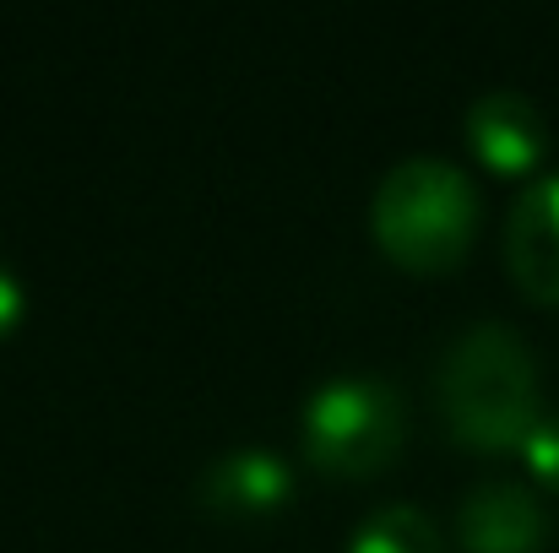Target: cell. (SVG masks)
Masks as SVG:
<instances>
[{"instance_id": "obj_9", "label": "cell", "mask_w": 559, "mask_h": 553, "mask_svg": "<svg viewBox=\"0 0 559 553\" xmlns=\"http://www.w3.org/2000/svg\"><path fill=\"white\" fill-rule=\"evenodd\" d=\"M522 461H527L533 483H544L549 494H559V412H544L533 423V434L522 440Z\"/></svg>"}, {"instance_id": "obj_4", "label": "cell", "mask_w": 559, "mask_h": 553, "mask_svg": "<svg viewBox=\"0 0 559 553\" xmlns=\"http://www.w3.org/2000/svg\"><path fill=\"white\" fill-rule=\"evenodd\" d=\"M456 538L467 553H544L555 538V516L527 483L484 478L456 505Z\"/></svg>"}, {"instance_id": "obj_3", "label": "cell", "mask_w": 559, "mask_h": 553, "mask_svg": "<svg viewBox=\"0 0 559 553\" xmlns=\"http://www.w3.org/2000/svg\"><path fill=\"white\" fill-rule=\"evenodd\" d=\"M305 456L321 478L365 483L385 472L407 440V401L380 374H332L299 412Z\"/></svg>"}, {"instance_id": "obj_10", "label": "cell", "mask_w": 559, "mask_h": 553, "mask_svg": "<svg viewBox=\"0 0 559 553\" xmlns=\"http://www.w3.org/2000/svg\"><path fill=\"white\" fill-rule=\"evenodd\" d=\"M22 282H16V272L0 261V337H11L16 332V321H22Z\"/></svg>"}, {"instance_id": "obj_5", "label": "cell", "mask_w": 559, "mask_h": 553, "mask_svg": "<svg viewBox=\"0 0 559 553\" xmlns=\"http://www.w3.org/2000/svg\"><path fill=\"white\" fill-rule=\"evenodd\" d=\"M467 147L489 175L522 180V175H538V164L549 158V120L527 93L495 87L467 104Z\"/></svg>"}, {"instance_id": "obj_2", "label": "cell", "mask_w": 559, "mask_h": 553, "mask_svg": "<svg viewBox=\"0 0 559 553\" xmlns=\"http://www.w3.org/2000/svg\"><path fill=\"white\" fill-rule=\"evenodd\" d=\"M484 201L451 158H402L370 201L374 244L407 272H451L473 250Z\"/></svg>"}, {"instance_id": "obj_7", "label": "cell", "mask_w": 559, "mask_h": 553, "mask_svg": "<svg viewBox=\"0 0 559 553\" xmlns=\"http://www.w3.org/2000/svg\"><path fill=\"white\" fill-rule=\"evenodd\" d=\"M506 266L516 277V288L559 310V175H538L522 184V195L511 201L506 217Z\"/></svg>"}, {"instance_id": "obj_8", "label": "cell", "mask_w": 559, "mask_h": 553, "mask_svg": "<svg viewBox=\"0 0 559 553\" xmlns=\"http://www.w3.org/2000/svg\"><path fill=\"white\" fill-rule=\"evenodd\" d=\"M348 553H445V538H440L429 510H418V505H380V510H370L354 527Z\"/></svg>"}, {"instance_id": "obj_6", "label": "cell", "mask_w": 559, "mask_h": 553, "mask_svg": "<svg viewBox=\"0 0 559 553\" xmlns=\"http://www.w3.org/2000/svg\"><path fill=\"white\" fill-rule=\"evenodd\" d=\"M294 494V472L277 450L261 445H234L217 461L201 467L195 478V505L217 521H261L277 516Z\"/></svg>"}, {"instance_id": "obj_1", "label": "cell", "mask_w": 559, "mask_h": 553, "mask_svg": "<svg viewBox=\"0 0 559 553\" xmlns=\"http://www.w3.org/2000/svg\"><path fill=\"white\" fill-rule=\"evenodd\" d=\"M435 396L456 445L484 456L522 450V440L544 418L538 359L527 337L506 321H478L445 348L435 369Z\"/></svg>"}]
</instances>
